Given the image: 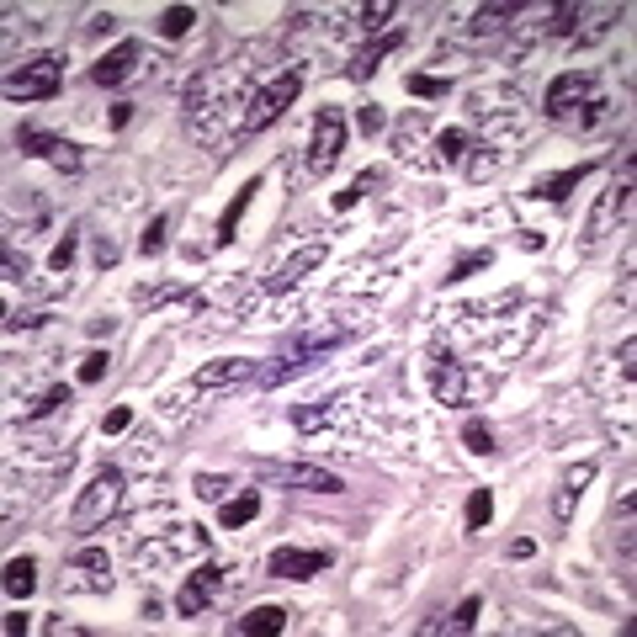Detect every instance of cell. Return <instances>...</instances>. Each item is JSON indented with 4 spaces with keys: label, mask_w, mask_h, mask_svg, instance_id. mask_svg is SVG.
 Instances as JSON below:
<instances>
[{
    "label": "cell",
    "mask_w": 637,
    "mask_h": 637,
    "mask_svg": "<svg viewBox=\"0 0 637 637\" xmlns=\"http://www.w3.org/2000/svg\"><path fill=\"white\" fill-rule=\"evenodd\" d=\"M542 107H547V118L563 122V128H595V122L611 118V101L601 91V75L595 69H563V75H552Z\"/></svg>",
    "instance_id": "6da1fadb"
},
{
    "label": "cell",
    "mask_w": 637,
    "mask_h": 637,
    "mask_svg": "<svg viewBox=\"0 0 637 637\" xmlns=\"http://www.w3.org/2000/svg\"><path fill=\"white\" fill-rule=\"evenodd\" d=\"M298 91H303V69H282L272 86H261V91L250 96V112L240 118V139H255L261 128H272V122L298 101Z\"/></svg>",
    "instance_id": "7a4b0ae2"
},
{
    "label": "cell",
    "mask_w": 637,
    "mask_h": 637,
    "mask_svg": "<svg viewBox=\"0 0 637 637\" xmlns=\"http://www.w3.org/2000/svg\"><path fill=\"white\" fill-rule=\"evenodd\" d=\"M118 505H122V473H118V467H101L91 484L80 488V505H75L69 526L86 537V531H96L107 516H118Z\"/></svg>",
    "instance_id": "3957f363"
},
{
    "label": "cell",
    "mask_w": 637,
    "mask_h": 637,
    "mask_svg": "<svg viewBox=\"0 0 637 637\" xmlns=\"http://www.w3.org/2000/svg\"><path fill=\"white\" fill-rule=\"evenodd\" d=\"M59 80H64L59 54H32L22 69L5 75V96L11 101H48V96H59Z\"/></svg>",
    "instance_id": "277c9868"
},
{
    "label": "cell",
    "mask_w": 637,
    "mask_h": 637,
    "mask_svg": "<svg viewBox=\"0 0 637 637\" xmlns=\"http://www.w3.org/2000/svg\"><path fill=\"white\" fill-rule=\"evenodd\" d=\"M255 473L276 488H308V494H340V473L319 467V462H255Z\"/></svg>",
    "instance_id": "5b68a950"
},
{
    "label": "cell",
    "mask_w": 637,
    "mask_h": 637,
    "mask_svg": "<svg viewBox=\"0 0 637 637\" xmlns=\"http://www.w3.org/2000/svg\"><path fill=\"white\" fill-rule=\"evenodd\" d=\"M340 149H345V112H340V107H319L313 139H308V170H313V176H330Z\"/></svg>",
    "instance_id": "8992f818"
},
{
    "label": "cell",
    "mask_w": 637,
    "mask_h": 637,
    "mask_svg": "<svg viewBox=\"0 0 637 637\" xmlns=\"http://www.w3.org/2000/svg\"><path fill=\"white\" fill-rule=\"evenodd\" d=\"M334 563V552L330 547H276L272 558H266V569H272L276 579H313V574H324Z\"/></svg>",
    "instance_id": "52a82bcc"
},
{
    "label": "cell",
    "mask_w": 637,
    "mask_h": 637,
    "mask_svg": "<svg viewBox=\"0 0 637 637\" xmlns=\"http://www.w3.org/2000/svg\"><path fill=\"white\" fill-rule=\"evenodd\" d=\"M218 590H223V569H218V563H202V569H191L186 584L176 590V611H181V616H202V611L218 601Z\"/></svg>",
    "instance_id": "ba28073f"
},
{
    "label": "cell",
    "mask_w": 637,
    "mask_h": 637,
    "mask_svg": "<svg viewBox=\"0 0 637 637\" xmlns=\"http://www.w3.org/2000/svg\"><path fill=\"white\" fill-rule=\"evenodd\" d=\"M139 64H144V43H139V37H122L112 54H101V59L91 64V80L96 86H122V80L139 75Z\"/></svg>",
    "instance_id": "9c48e42d"
},
{
    "label": "cell",
    "mask_w": 637,
    "mask_h": 637,
    "mask_svg": "<svg viewBox=\"0 0 637 637\" xmlns=\"http://www.w3.org/2000/svg\"><path fill=\"white\" fill-rule=\"evenodd\" d=\"M261 377V366L244 362V356H223V362H208L191 372V388L197 394H212V388H234V383H255Z\"/></svg>",
    "instance_id": "30bf717a"
},
{
    "label": "cell",
    "mask_w": 637,
    "mask_h": 637,
    "mask_svg": "<svg viewBox=\"0 0 637 637\" xmlns=\"http://www.w3.org/2000/svg\"><path fill=\"white\" fill-rule=\"evenodd\" d=\"M430 394H436V404H462V398H467V372H462V362L447 356V351L430 356Z\"/></svg>",
    "instance_id": "8fae6325"
},
{
    "label": "cell",
    "mask_w": 637,
    "mask_h": 637,
    "mask_svg": "<svg viewBox=\"0 0 637 637\" xmlns=\"http://www.w3.org/2000/svg\"><path fill=\"white\" fill-rule=\"evenodd\" d=\"M590 478H595V462H574V467L558 478V488H552V520H558V526L574 520V505H579V494H584Z\"/></svg>",
    "instance_id": "7c38bea8"
},
{
    "label": "cell",
    "mask_w": 637,
    "mask_h": 637,
    "mask_svg": "<svg viewBox=\"0 0 637 637\" xmlns=\"http://www.w3.org/2000/svg\"><path fill=\"white\" fill-rule=\"evenodd\" d=\"M319 266H324V244H303L298 255H287V261L266 276V287H272V293H287V287H298V282H303L308 272H319Z\"/></svg>",
    "instance_id": "4fadbf2b"
},
{
    "label": "cell",
    "mask_w": 637,
    "mask_h": 637,
    "mask_svg": "<svg viewBox=\"0 0 637 637\" xmlns=\"http://www.w3.org/2000/svg\"><path fill=\"white\" fill-rule=\"evenodd\" d=\"M398 48H404V27H388V32H377V37L366 43L362 54H356V59H351V64H345V75H351V80H372V69H377V64L388 59V54H398Z\"/></svg>",
    "instance_id": "5bb4252c"
},
{
    "label": "cell",
    "mask_w": 637,
    "mask_h": 637,
    "mask_svg": "<svg viewBox=\"0 0 637 637\" xmlns=\"http://www.w3.org/2000/svg\"><path fill=\"white\" fill-rule=\"evenodd\" d=\"M590 176H595V159H584V165H569V170H558V176H547V181L531 186V197H537V202H563V197H569L574 186H584Z\"/></svg>",
    "instance_id": "9a60e30c"
},
{
    "label": "cell",
    "mask_w": 637,
    "mask_h": 637,
    "mask_svg": "<svg viewBox=\"0 0 637 637\" xmlns=\"http://www.w3.org/2000/svg\"><path fill=\"white\" fill-rule=\"evenodd\" d=\"M478 611H484V595H462L452 616H436V622H425L420 632H425V637H441V632H473V627H478Z\"/></svg>",
    "instance_id": "2e32d148"
},
{
    "label": "cell",
    "mask_w": 637,
    "mask_h": 637,
    "mask_svg": "<svg viewBox=\"0 0 637 637\" xmlns=\"http://www.w3.org/2000/svg\"><path fill=\"white\" fill-rule=\"evenodd\" d=\"M255 191H261V176L255 181H244L240 191H234V202L223 208V218H218V234H212V244H234V234H240L244 212H250V202H255Z\"/></svg>",
    "instance_id": "e0dca14e"
},
{
    "label": "cell",
    "mask_w": 637,
    "mask_h": 637,
    "mask_svg": "<svg viewBox=\"0 0 637 637\" xmlns=\"http://www.w3.org/2000/svg\"><path fill=\"white\" fill-rule=\"evenodd\" d=\"M16 149L32 154V159H59L64 139L59 133H48V128H37V122H22V128H16Z\"/></svg>",
    "instance_id": "ac0fdd59"
},
{
    "label": "cell",
    "mask_w": 637,
    "mask_h": 637,
    "mask_svg": "<svg viewBox=\"0 0 637 637\" xmlns=\"http://www.w3.org/2000/svg\"><path fill=\"white\" fill-rule=\"evenodd\" d=\"M255 516H261V488H244V494H234V499H223L218 526H223V531H240V526H250Z\"/></svg>",
    "instance_id": "d6986e66"
},
{
    "label": "cell",
    "mask_w": 637,
    "mask_h": 637,
    "mask_svg": "<svg viewBox=\"0 0 637 637\" xmlns=\"http://www.w3.org/2000/svg\"><path fill=\"white\" fill-rule=\"evenodd\" d=\"M32 590H37V563L32 558H5V595L27 601Z\"/></svg>",
    "instance_id": "ffe728a7"
},
{
    "label": "cell",
    "mask_w": 637,
    "mask_h": 637,
    "mask_svg": "<svg viewBox=\"0 0 637 637\" xmlns=\"http://www.w3.org/2000/svg\"><path fill=\"white\" fill-rule=\"evenodd\" d=\"M133 298H139L144 308H165V303H191V308H197V293H191V287H181V282H159V287H139Z\"/></svg>",
    "instance_id": "44dd1931"
},
{
    "label": "cell",
    "mask_w": 637,
    "mask_h": 637,
    "mask_svg": "<svg viewBox=\"0 0 637 637\" xmlns=\"http://www.w3.org/2000/svg\"><path fill=\"white\" fill-rule=\"evenodd\" d=\"M287 627V606H255L250 616H240V632L244 637H266Z\"/></svg>",
    "instance_id": "7402d4cb"
},
{
    "label": "cell",
    "mask_w": 637,
    "mask_h": 637,
    "mask_svg": "<svg viewBox=\"0 0 637 637\" xmlns=\"http://www.w3.org/2000/svg\"><path fill=\"white\" fill-rule=\"evenodd\" d=\"M488 520H494V494H488V488H473V494H467V510H462V526H467V531H484Z\"/></svg>",
    "instance_id": "603a6c76"
},
{
    "label": "cell",
    "mask_w": 637,
    "mask_h": 637,
    "mask_svg": "<svg viewBox=\"0 0 637 637\" xmlns=\"http://www.w3.org/2000/svg\"><path fill=\"white\" fill-rule=\"evenodd\" d=\"M372 186H383V170H362V176L345 186V191H334V212H351V208H356V202L366 197V191H372Z\"/></svg>",
    "instance_id": "cb8c5ba5"
},
{
    "label": "cell",
    "mask_w": 637,
    "mask_h": 637,
    "mask_svg": "<svg viewBox=\"0 0 637 637\" xmlns=\"http://www.w3.org/2000/svg\"><path fill=\"white\" fill-rule=\"evenodd\" d=\"M191 22H197L191 5H165V11H159V37H186Z\"/></svg>",
    "instance_id": "d4e9b609"
},
{
    "label": "cell",
    "mask_w": 637,
    "mask_h": 637,
    "mask_svg": "<svg viewBox=\"0 0 637 637\" xmlns=\"http://www.w3.org/2000/svg\"><path fill=\"white\" fill-rule=\"evenodd\" d=\"M404 91L420 96V101H441L452 91V80H441V75H404Z\"/></svg>",
    "instance_id": "484cf974"
},
{
    "label": "cell",
    "mask_w": 637,
    "mask_h": 637,
    "mask_svg": "<svg viewBox=\"0 0 637 637\" xmlns=\"http://www.w3.org/2000/svg\"><path fill=\"white\" fill-rule=\"evenodd\" d=\"M467 144H473V139H467L462 128H441V133H436V154H441L447 165H457V159L467 154Z\"/></svg>",
    "instance_id": "4316f807"
},
{
    "label": "cell",
    "mask_w": 637,
    "mask_h": 637,
    "mask_svg": "<svg viewBox=\"0 0 637 637\" xmlns=\"http://www.w3.org/2000/svg\"><path fill=\"white\" fill-rule=\"evenodd\" d=\"M69 569H80V574H91L96 584H107V574H112V569H107V552H101V547H80Z\"/></svg>",
    "instance_id": "83f0119b"
},
{
    "label": "cell",
    "mask_w": 637,
    "mask_h": 637,
    "mask_svg": "<svg viewBox=\"0 0 637 637\" xmlns=\"http://www.w3.org/2000/svg\"><path fill=\"white\" fill-rule=\"evenodd\" d=\"M462 447H467L473 457H488V452H494V430H488L484 420H467V425H462Z\"/></svg>",
    "instance_id": "f1b7e54d"
},
{
    "label": "cell",
    "mask_w": 637,
    "mask_h": 637,
    "mask_svg": "<svg viewBox=\"0 0 637 637\" xmlns=\"http://www.w3.org/2000/svg\"><path fill=\"white\" fill-rule=\"evenodd\" d=\"M579 16H584V5H552V22H547V32L552 37H569V32H579Z\"/></svg>",
    "instance_id": "f546056e"
},
{
    "label": "cell",
    "mask_w": 637,
    "mask_h": 637,
    "mask_svg": "<svg viewBox=\"0 0 637 637\" xmlns=\"http://www.w3.org/2000/svg\"><path fill=\"white\" fill-rule=\"evenodd\" d=\"M165 229H170V212H154L149 229L139 234V250H144V255H159V250H165Z\"/></svg>",
    "instance_id": "4dcf8cb0"
},
{
    "label": "cell",
    "mask_w": 637,
    "mask_h": 637,
    "mask_svg": "<svg viewBox=\"0 0 637 637\" xmlns=\"http://www.w3.org/2000/svg\"><path fill=\"white\" fill-rule=\"evenodd\" d=\"M488 261H494V250H467V255H457V261H452V272H447V282H462V276L484 272Z\"/></svg>",
    "instance_id": "1f68e13d"
},
{
    "label": "cell",
    "mask_w": 637,
    "mask_h": 637,
    "mask_svg": "<svg viewBox=\"0 0 637 637\" xmlns=\"http://www.w3.org/2000/svg\"><path fill=\"white\" fill-rule=\"evenodd\" d=\"M59 404H69V388H64V383H54V388L37 398V404H27V409H22V420H43V415H54Z\"/></svg>",
    "instance_id": "d6a6232c"
},
{
    "label": "cell",
    "mask_w": 637,
    "mask_h": 637,
    "mask_svg": "<svg viewBox=\"0 0 637 637\" xmlns=\"http://www.w3.org/2000/svg\"><path fill=\"white\" fill-rule=\"evenodd\" d=\"M394 11H398L394 0H372V5H362V11H356V22H362V32H383V22H388Z\"/></svg>",
    "instance_id": "836d02e7"
},
{
    "label": "cell",
    "mask_w": 637,
    "mask_h": 637,
    "mask_svg": "<svg viewBox=\"0 0 637 637\" xmlns=\"http://www.w3.org/2000/svg\"><path fill=\"white\" fill-rule=\"evenodd\" d=\"M75 250H80V234L69 229V234L54 244V255H48V272H69V266H75Z\"/></svg>",
    "instance_id": "e575fe53"
},
{
    "label": "cell",
    "mask_w": 637,
    "mask_h": 637,
    "mask_svg": "<svg viewBox=\"0 0 637 637\" xmlns=\"http://www.w3.org/2000/svg\"><path fill=\"white\" fill-rule=\"evenodd\" d=\"M107 366H112V356H107V351H91V356L80 362V383H86V388L101 383V377H107Z\"/></svg>",
    "instance_id": "d590c367"
},
{
    "label": "cell",
    "mask_w": 637,
    "mask_h": 637,
    "mask_svg": "<svg viewBox=\"0 0 637 637\" xmlns=\"http://www.w3.org/2000/svg\"><path fill=\"white\" fill-rule=\"evenodd\" d=\"M234 488V478H223V473H202L197 478V499H223Z\"/></svg>",
    "instance_id": "8d00e7d4"
},
{
    "label": "cell",
    "mask_w": 637,
    "mask_h": 637,
    "mask_svg": "<svg viewBox=\"0 0 637 637\" xmlns=\"http://www.w3.org/2000/svg\"><path fill=\"white\" fill-rule=\"evenodd\" d=\"M324 420H330L324 404H319V409H313V404H298V409H293V425H298V430H313V425H324Z\"/></svg>",
    "instance_id": "74e56055"
},
{
    "label": "cell",
    "mask_w": 637,
    "mask_h": 637,
    "mask_svg": "<svg viewBox=\"0 0 637 637\" xmlns=\"http://www.w3.org/2000/svg\"><path fill=\"white\" fill-rule=\"evenodd\" d=\"M37 324H48V313H37V308H32V313H22V308H16V313L5 319V330H11V334H16V330H37Z\"/></svg>",
    "instance_id": "f35d334b"
},
{
    "label": "cell",
    "mask_w": 637,
    "mask_h": 637,
    "mask_svg": "<svg viewBox=\"0 0 637 637\" xmlns=\"http://www.w3.org/2000/svg\"><path fill=\"white\" fill-rule=\"evenodd\" d=\"M128 425H133V409H107V420H101V430H107V436H122Z\"/></svg>",
    "instance_id": "ab89813d"
},
{
    "label": "cell",
    "mask_w": 637,
    "mask_h": 637,
    "mask_svg": "<svg viewBox=\"0 0 637 637\" xmlns=\"http://www.w3.org/2000/svg\"><path fill=\"white\" fill-rule=\"evenodd\" d=\"M5 282H27V261H22L11 244H5Z\"/></svg>",
    "instance_id": "60d3db41"
},
{
    "label": "cell",
    "mask_w": 637,
    "mask_h": 637,
    "mask_svg": "<svg viewBox=\"0 0 637 637\" xmlns=\"http://www.w3.org/2000/svg\"><path fill=\"white\" fill-rule=\"evenodd\" d=\"M377 128H383V107H377V101H366V107H362V133H377Z\"/></svg>",
    "instance_id": "b9f144b4"
},
{
    "label": "cell",
    "mask_w": 637,
    "mask_h": 637,
    "mask_svg": "<svg viewBox=\"0 0 637 637\" xmlns=\"http://www.w3.org/2000/svg\"><path fill=\"white\" fill-rule=\"evenodd\" d=\"M96 266H118V244L112 240H96Z\"/></svg>",
    "instance_id": "7bdbcfd3"
},
{
    "label": "cell",
    "mask_w": 637,
    "mask_h": 637,
    "mask_svg": "<svg viewBox=\"0 0 637 637\" xmlns=\"http://www.w3.org/2000/svg\"><path fill=\"white\" fill-rule=\"evenodd\" d=\"M128 122H133V101H118L112 107V128H128Z\"/></svg>",
    "instance_id": "ee69618b"
},
{
    "label": "cell",
    "mask_w": 637,
    "mask_h": 637,
    "mask_svg": "<svg viewBox=\"0 0 637 637\" xmlns=\"http://www.w3.org/2000/svg\"><path fill=\"white\" fill-rule=\"evenodd\" d=\"M48 632H54V637H64V632H69V637H86V627H75V622H64V616H59V622H48Z\"/></svg>",
    "instance_id": "f6af8a7d"
},
{
    "label": "cell",
    "mask_w": 637,
    "mask_h": 637,
    "mask_svg": "<svg viewBox=\"0 0 637 637\" xmlns=\"http://www.w3.org/2000/svg\"><path fill=\"white\" fill-rule=\"evenodd\" d=\"M531 552H537V542H531V537H516V542H510V558H531Z\"/></svg>",
    "instance_id": "bcb514c9"
},
{
    "label": "cell",
    "mask_w": 637,
    "mask_h": 637,
    "mask_svg": "<svg viewBox=\"0 0 637 637\" xmlns=\"http://www.w3.org/2000/svg\"><path fill=\"white\" fill-rule=\"evenodd\" d=\"M118 27V16H112V11H101V16H91V32H112Z\"/></svg>",
    "instance_id": "7dc6e473"
},
{
    "label": "cell",
    "mask_w": 637,
    "mask_h": 637,
    "mask_svg": "<svg viewBox=\"0 0 637 637\" xmlns=\"http://www.w3.org/2000/svg\"><path fill=\"white\" fill-rule=\"evenodd\" d=\"M542 234H537V229H526V234H520V250H542Z\"/></svg>",
    "instance_id": "c3c4849f"
}]
</instances>
